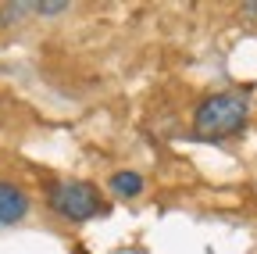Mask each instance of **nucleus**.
<instances>
[{
	"mask_svg": "<svg viewBox=\"0 0 257 254\" xmlns=\"http://www.w3.org/2000/svg\"><path fill=\"white\" fill-rule=\"evenodd\" d=\"M0 122H4V108H0Z\"/></svg>",
	"mask_w": 257,
	"mask_h": 254,
	"instance_id": "0eeeda50",
	"label": "nucleus"
},
{
	"mask_svg": "<svg viewBox=\"0 0 257 254\" xmlns=\"http://www.w3.org/2000/svg\"><path fill=\"white\" fill-rule=\"evenodd\" d=\"M107 186H111V194H114V197H140V194H143V176L133 172V168H121V172L111 176Z\"/></svg>",
	"mask_w": 257,
	"mask_h": 254,
	"instance_id": "20e7f679",
	"label": "nucleus"
},
{
	"mask_svg": "<svg viewBox=\"0 0 257 254\" xmlns=\"http://www.w3.org/2000/svg\"><path fill=\"white\" fill-rule=\"evenodd\" d=\"M29 194L11 183V179H0V226H15V222H22L29 215Z\"/></svg>",
	"mask_w": 257,
	"mask_h": 254,
	"instance_id": "7ed1b4c3",
	"label": "nucleus"
},
{
	"mask_svg": "<svg viewBox=\"0 0 257 254\" xmlns=\"http://www.w3.org/2000/svg\"><path fill=\"white\" fill-rule=\"evenodd\" d=\"M64 11H68V4H32V15H43V18H54Z\"/></svg>",
	"mask_w": 257,
	"mask_h": 254,
	"instance_id": "39448f33",
	"label": "nucleus"
},
{
	"mask_svg": "<svg viewBox=\"0 0 257 254\" xmlns=\"http://www.w3.org/2000/svg\"><path fill=\"white\" fill-rule=\"evenodd\" d=\"M239 11H243V15H257V4H243Z\"/></svg>",
	"mask_w": 257,
	"mask_h": 254,
	"instance_id": "423d86ee",
	"label": "nucleus"
},
{
	"mask_svg": "<svg viewBox=\"0 0 257 254\" xmlns=\"http://www.w3.org/2000/svg\"><path fill=\"white\" fill-rule=\"evenodd\" d=\"M47 204H50L54 215L68 218V222H89L93 215L104 211L96 186L86 183V179H61V183H54L47 190Z\"/></svg>",
	"mask_w": 257,
	"mask_h": 254,
	"instance_id": "f03ea898",
	"label": "nucleus"
},
{
	"mask_svg": "<svg viewBox=\"0 0 257 254\" xmlns=\"http://www.w3.org/2000/svg\"><path fill=\"white\" fill-rule=\"evenodd\" d=\"M250 122V104L243 93H211L193 111V133L200 140H229L246 129Z\"/></svg>",
	"mask_w": 257,
	"mask_h": 254,
	"instance_id": "f257e3e1",
	"label": "nucleus"
}]
</instances>
